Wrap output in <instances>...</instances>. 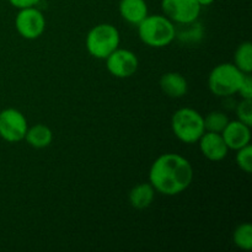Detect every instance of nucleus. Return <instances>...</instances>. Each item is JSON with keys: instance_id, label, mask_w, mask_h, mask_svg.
Listing matches in <instances>:
<instances>
[{"instance_id": "1", "label": "nucleus", "mask_w": 252, "mask_h": 252, "mask_svg": "<svg viewBox=\"0 0 252 252\" xmlns=\"http://www.w3.org/2000/svg\"><path fill=\"white\" fill-rule=\"evenodd\" d=\"M193 181L191 162L180 154L166 153L153 162L149 170V184L155 192L176 196L186 191Z\"/></svg>"}, {"instance_id": "2", "label": "nucleus", "mask_w": 252, "mask_h": 252, "mask_svg": "<svg viewBox=\"0 0 252 252\" xmlns=\"http://www.w3.org/2000/svg\"><path fill=\"white\" fill-rule=\"evenodd\" d=\"M137 27L140 41L153 48L169 46L176 38V27L165 15H148Z\"/></svg>"}, {"instance_id": "3", "label": "nucleus", "mask_w": 252, "mask_h": 252, "mask_svg": "<svg viewBox=\"0 0 252 252\" xmlns=\"http://www.w3.org/2000/svg\"><path fill=\"white\" fill-rule=\"evenodd\" d=\"M245 73L233 63H221L212 69L208 76V88L213 95L229 97L238 94Z\"/></svg>"}, {"instance_id": "4", "label": "nucleus", "mask_w": 252, "mask_h": 252, "mask_svg": "<svg viewBox=\"0 0 252 252\" xmlns=\"http://www.w3.org/2000/svg\"><path fill=\"white\" fill-rule=\"evenodd\" d=\"M171 128L179 140L186 144H193L206 132L204 118L198 111L189 107L177 110L171 118Z\"/></svg>"}, {"instance_id": "5", "label": "nucleus", "mask_w": 252, "mask_h": 252, "mask_svg": "<svg viewBox=\"0 0 252 252\" xmlns=\"http://www.w3.org/2000/svg\"><path fill=\"white\" fill-rule=\"evenodd\" d=\"M120 32L113 25L100 24L86 34L85 47L89 53L97 59H106L120 46Z\"/></svg>"}, {"instance_id": "6", "label": "nucleus", "mask_w": 252, "mask_h": 252, "mask_svg": "<svg viewBox=\"0 0 252 252\" xmlns=\"http://www.w3.org/2000/svg\"><path fill=\"white\" fill-rule=\"evenodd\" d=\"M27 120L24 113L16 108H4L0 111V137L9 143L21 142L27 132Z\"/></svg>"}, {"instance_id": "7", "label": "nucleus", "mask_w": 252, "mask_h": 252, "mask_svg": "<svg viewBox=\"0 0 252 252\" xmlns=\"http://www.w3.org/2000/svg\"><path fill=\"white\" fill-rule=\"evenodd\" d=\"M15 27L21 37L26 39H36L46 30V19L41 10L36 6L19 9L15 19Z\"/></svg>"}, {"instance_id": "8", "label": "nucleus", "mask_w": 252, "mask_h": 252, "mask_svg": "<svg viewBox=\"0 0 252 252\" xmlns=\"http://www.w3.org/2000/svg\"><path fill=\"white\" fill-rule=\"evenodd\" d=\"M161 9L172 22L186 25L197 21L202 6L197 0H162Z\"/></svg>"}, {"instance_id": "9", "label": "nucleus", "mask_w": 252, "mask_h": 252, "mask_svg": "<svg viewBox=\"0 0 252 252\" xmlns=\"http://www.w3.org/2000/svg\"><path fill=\"white\" fill-rule=\"evenodd\" d=\"M108 73L115 78L127 79L134 75L139 66V61L134 52L117 48L105 59Z\"/></svg>"}, {"instance_id": "10", "label": "nucleus", "mask_w": 252, "mask_h": 252, "mask_svg": "<svg viewBox=\"0 0 252 252\" xmlns=\"http://www.w3.org/2000/svg\"><path fill=\"white\" fill-rule=\"evenodd\" d=\"M197 143L199 144V149L203 157L211 161H220L228 155L229 148L220 133L206 130Z\"/></svg>"}, {"instance_id": "11", "label": "nucleus", "mask_w": 252, "mask_h": 252, "mask_svg": "<svg viewBox=\"0 0 252 252\" xmlns=\"http://www.w3.org/2000/svg\"><path fill=\"white\" fill-rule=\"evenodd\" d=\"M250 126L245 125L241 121H229L228 125L220 133L224 142L228 145L229 149L238 150L250 144L251 129Z\"/></svg>"}, {"instance_id": "12", "label": "nucleus", "mask_w": 252, "mask_h": 252, "mask_svg": "<svg viewBox=\"0 0 252 252\" xmlns=\"http://www.w3.org/2000/svg\"><path fill=\"white\" fill-rule=\"evenodd\" d=\"M159 85L162 93L172 98L182 97L189 91V83H187L186 78L176 71L165 73L160 78Z\"/></svg>"}, {"instance_id": "13", "label": "nucleus", "mask_w": 252, "mask_h": 252, "mask_svg": "<svg viewBox=\"0 0 252 252\" xmlns=\"http://www.w3.org/2000/svg\"><path fill=\"white\" fill-rule=\"evenodd\" d=\"M120 15L126 22L137 26L148 16V5L145 0H121L118 5Z\"/></svg>"}, {"instance_id": "14", "label": "nucleus", "mask_w": 252, "mask_h": 252, "mask_svg": "<svg viewBox=\"0 0 252 252\" xmlns=\"http://www.w3.org/2000/svg\"><path fill=\"white\" fill-rule=\"evenodd\" d=\"M25 140L27 144L31 145L34 149H43L47 148L53 140V133L51 128L47 127L46 125H34L32 127L27 128V132L25 134Z\"/></svg>"}, {"instance_id": "15", "label": "nucleus", "mask_w": 252, "mask_h": 252, "mask_svg": "<svg viewBox=\"0 0 252 252\" xmlns=\"http://www.w3.org/2000/svg\"><path fill=\"white\" fill-rule=\"evenodd\" d=\"M155 197V189L152 185L139 184L129 192V203L135 209H145L152 206Z\"/></svg>"}, {"instance_id": "16", "label": "nucleus", "mask_w": 252, "mask_h": 252, "mask_svg": "<svg viewBox=\"0 0 252 252\" xmlns=\"http://www.w3.org/2000/svg\"><path fill=\"white\" fill-rule=\"evenodd\" d=\"M234 64L243 73L251 74L252 71V46L251 42H243L236 48L234 56Z\"/></svg>"}, {"instance_id": "17", "label": "nucleus", "mask_w": 252, "mask_h": 252, "mask_svg": "<svg viewBox=\"0 0 252 252\" xmlns=\"http://www.w3.org/2000/svg\"><path fill=\"white\" fill-rule=\"evenodd\" d=\"M233 241L241 250H251L252 248V226L250 223H243L236 226L233 233Z\"/></svg>"}, {"instance_id": "18", "label": "nucleus", "mask_w": 252, "mask_h": 252, "mask_svg": "<svg viewBox=\"0 0 252 252\" xmlns=\"http://www.w3.org/2000/svg\"><path fill=\"white\" fill-rule=\"evenodd\" d=\"M204 118V128L208 132L221 133L225 126L228 125L229 118L225 113L220 111H214V112L208 113Z\"/></svg>"}, {"instance_id": "19", "label": "nucleus", "mask_w": 252, "mask_h": 252, "mask_svg": "<svg viewBox=\"0 0 252 252\" xmlns=\"http://www.w3.org/2000/svg\"><path fill=\"white\" fill-rule=\"evenodd\" d=\"M236 164L239 169L245 174H251L252 171V148L250 144L236 150Z\"/></svg>"}, {"instance_id": "20", "label": "nucleus", "mask_w": 252, "mask_h": 252, "mask_svg": "<svg viewBox=\"0 0 252 252\" xmlns=\"http://www.w3.org/2000/svg\"><path fill=\"white\" fill-rule=\"evenodd\" d=\"M236 116L238 120L245 125L252 126V98H243L236 106Z\"/></svg>"}, {"instance_id": "21", "label": "nucleus", "mask_w": 252, "mask_h": 252, "mask_svg": "<svg viewBox=\"0 0 252 252\" xmlns=\"http://www.w3.org/2000/svg\"><path fill=\"white\" fill-rule=\"evenodd\" d=\"M238 94H240V96L243 98H252V79L251 74H245L243 79V83H241L240 89H239Z\"/></svg>"}, {"instance_id": "22", "label": "nucleus", "mask_w": 252, "mask_h": 252, "mask_svg": "<svg viewBox=\"0 0 252 252\" xmlns=\"http://www.w3.org/2000/svg\"><path fill=\"white\" fill-rule=\"evenodd\" d=\"M41 0H9L10 4L16 9H25V7L36 6Z\"/></svg>"}, {"instance_id": "23", "label": "nucleus", "mask_w": 252, "mask_h": 252, "mask_svg": "<svg viewBox=\"0 0 252 252\" xmlns=\"http://www.w3.org/2000/svg\"><path fill=\"white\" fill-rule=\"evenodd\" d=\"M197 2H198L201 6H208V5L213 4L214 0H197Z\"/></svg>"}]
</instances>
